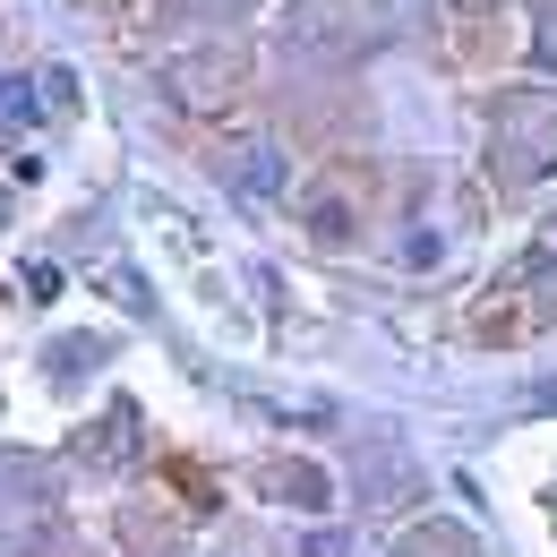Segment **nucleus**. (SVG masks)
<instances>
[{
    "mask_svg": "<svg viewBox=\"0 0 557 557\" xmlns=\"http://www.w3.org/2000/svg\"><path fill=\"white\" fill-rule=\"evenodd\" d=\"M497 172L506 181H549L557 172V95H523L497 121Z\"/></svg>",
    "mask_w": 557,
    "mask_h": 557,
    "instance_id": "1",
    "label": "nucleus"
},
{
    "mask_svg": "<svg viewBox=\"0 0 557 557\" xmlns=\"http://www.w3.org/2000/svg\"><path fill=\"white\" fill-rule=\"evenodd\" d=\"M163 86H172L189 112H223L232 86H240V52H181V61L163 70Z\"/></svg>",
    "mask_w": 557,
    "mask_h": 557,
    "instance_id": "2",
    "label": "nucleus"
},
{
    "mask_svg": "<svg viewBox=\"0 0 557 557\" xmlns=\"http://www.w3.org/2000/svg\"><path fill=\"white\" fill-rule=\"evenodd\" d=\"M300 223H309V240H326V249H351V240H360V207H351L344 189H309V198H300Z\"/></svg>",
    "mask_w": 557,
    "mask_h": 557,
    "instance_id": "3",
    "label": "nucleus"
},
{
    "mask_svg": "<svg viewBox=\"0 0 557 557\" xmlns=\"http://www.w3.org/2000/svg\"><path fill=\"white\" fill-rule=\"evenodd\" d=\"M258 488H267V497H283V506H300V515H326V497H335V481H326L318 463H267V472H258Z\"/></svg>",
    "mask_w": 557,
    "mask_h": 557,
    "instance_id": "4",
    "label": "nucleus"
},
{
    "mask_svg": "<svg viewBox=\"0 0 557 557\" xmlns=\"http://www.w3.org/2000/svg\"><path fill=\"white\" fill-rule=\"evenodd\" d=\"M232 181H240L249 198H275V189H283V154H275V146H249V154L232 163Z\"/></svg>",
    "mask_w": 557,
    "mask_h": 557,
    "instance_id": "5",
    "label": "nucleus"
},
{
    "mask_svg": "<svg viewBox=\"0 0 557 557\" xmlns=\"http://www.w3.org/2000/svg\"><path fill=\"white\" fill-rule=\"evenodd\" d=\"M395 258H404V267H412V275H429V267H446V232H437V223H412V232H404V249H395Z\"/></svg>",
    "mask_w": 557,
    "mask_h": 557,
    "instance_id": "6",
    "label": "nucleus"
},
{
    "mask_svg": "<svg viewBox=\"0 0 557 557\" xmlns=\"http://www.w3.org/2000/svg\"><path fill=\"white\" fill-rule=\"evenodd\" d=\"M35 112H44V95H35L26 77H0V129H26Z\"/></svg>",
    "mask_w": 557,
    "mask_h": 557,
    "instance_id": "7",
    "label": "nucleus"
},
{
    "mask_svg": "<svg viewBox=\"0 0 557 557\" xmlns=\"http://www.w3.org/2000/svg\"><path fill=\"white\" fill-rule=\"evenodd\" d=\"M300 557H344V532H309V541H300Z\"/></svg>",
    "mask_w": 557,
    "mask_h": 557,
    "instance_id": "8",
    "label": "nucleus"
}]
</instances>
